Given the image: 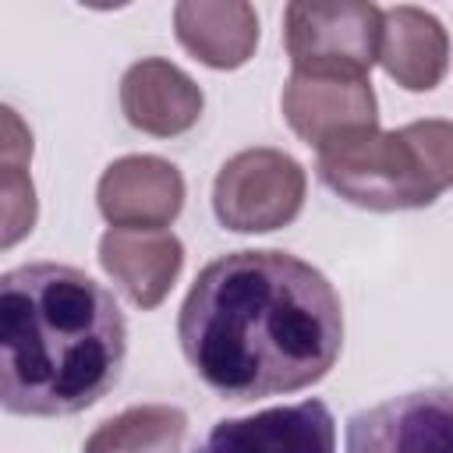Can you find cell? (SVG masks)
<instances>
[{"mask_svg": "<svg viewBox=\"0 0 453 453\" xmlns=\"http://www.w3.org/2000/svg\"><path fill=\"white\" fill-rule=\"evenodd\" d=\"M177 340L195 375L223 400L297 393L329 375L343 347V304L311 262L244 248L212 258L191 283Z\"/></svg>", "mask_w": 453, "mask_h": 453, "instance_id": "cell-1", "label": "cell"}, {"mask_svg": "<svg viewBox=\"0 0 453 453\" xmlns=\"http://www.w3.org/2000/svg\"><path fill=\"white\" fill-rule=\"evenodd\" d=\"M127 322L113 294L60 262L0 273V411L67 418L120 379Z\"/></svg>", "mask_w": 453, "mask_h": 453, "instance_id": "cell-2", "label": "cell"}, {"mask_svg": "<svg viewBox=\"0 0 453 453\" xmlns=\"http://www.w3.org/2000/svg\"><path fill=\"white\" fill-rule=\"evenodd\" d=\"M319 180L368 212L425 209L453 184V124L442 117L393 131H357L315 159Z\"/></svg>", "mask_w": 453, "mask_h": 453, "instance_id": "cell-3", "label": "cell"}, {"mask_svg": "<svg viewBox=\"0 0 453 453\" xmlns=\"http://www.w3.org/2000/svg\"><path fill=\"white\" fill-rule=\"evenodd\" d=\"M382 7L368 0H294L283 7V50L294 71L361 74L379 60Z\"/></svg>", "mask_w": 453, "mask_h": 453, "instance_id": "cell-4", "label": "cell"}, {"mask_svg": "<svg viewBox=\"0 0 453 453\" xmlns=\"http://www.w3.org/2000/svg\"><path fill=\"white\" fill-rule=\"evenodd\" d=\"M308 191L304 166L283 149H244L212 180V212L234 234H269L297 219Z\"/></svg>", "mask_w": 453, "mask_h": 453, "instance_id": "cell-5", "label": "cell"}, {"mask_svg": "<svg viewBox=\"0 0 453 453\" xmlns=\"http://www.w3.org/2000/svg\"><path fill=\"white\" fill-rule=\"evenodd\" d=\"M280 110L297 138H304L315 152L379 127V99L368 78L361 74H333V71H290Z\"/></svg>", "mask_w": 453, "mask_h": 453, "instance_id": "cell-6", "label": "cell"}, {"mask_svg": "<svg viewBox=\"0 0 453 453\" xmlns=\"http://www.w3.org/2000/svg\"><path fill=\"white\" fill-rule=\"evenodd\" d=\"M347 453H453L449 389H418L357 411L347 421Z\"/></svg>", "mask_w": 453, "mask_h": 453, "instance_id": "cell-7", "label": "cell"}, {"mask_svg": "<svg viewBox=\"0 0 453 453\" xmlns=\"http://www.w3.org/2000/svg\"><path fill=\"white\" fill-rule=\"evenodd\" d=\"M96 202L110 226L166 230L184 209V177L163 156H120L103 170Z\"/></svg>", "mask_w": 453, "mask_h": 453, "instance_id": "cell-8", "label": "cell"}, {"mask_svg": "<svg viewBox=\"0 0 453 453\" xmlns=\"http://www.w3.org/2000/svg\"><path fill=\"white\" fill-rule=\"evenodd\" d=\"M195 453H336V421L322 400L223 418Z\"/></svg>", "mask_w": 453, "mask_h": 453, "instance_id": "cell-9", "label": "cell"}, {"mask_svg": "<svg viewBox=\"0 0 453 453\" xmlns=\"http://www.w3.org/2000/svg\"><path fill=\"white\" fill-rule=\"evenodd\" d=\"M99 265L131 304L152 311L166 301L184 269V244L173 230L110 226L99 237Z\"/></svg>", "mask_w": 453, "mask_h": 453, "instance_id": "cell-10", "label": "cell"}, {"mask_svg": "<svg viewBox=\"0 0 453 453\" xmlns=\"http://www.w3.org/2000/svg\"><path fill=\"white\" fill-rule=\"evenodd\" d=\"M124 120L152 138H177L191 131L205 110L198 81L163 57H145L131 64L120 78Z\"/></svg>", "mask_w": 453, "mask_h": 453, "instance_id": "cell-11", "label": "cell"}, {"mask_svg": "<svg viewBox=\"0 0 453 453\" xmlns=\"http://www.w3.org/2000/svg\"><path fill=\"white\" fill-rule=\"evenodd\" d=\"M379 64L407 92H432L446 78L449 35L435 14L414 4H396L382 11Z\"/></svg>", "mask_w": 453, "mask_h": 453, "instance_id": "cell-12", "label": "cell"}, {"mask_svg": "<svg viewBox=\"0 0 453 453\" xmlns=\"http://www.w3.org/2000/svg\"><path fill=\"white\" fill-rule=\"evenodd\" d=\"M177 42L212 71H237L255 57L258 14L244 0H180L173 7Z\"/></svg>", "mask_w": 453, "mask_h": 453, "instance_id": "cell-13", "label": "cell"}, {"mask_svg": "<svg viewBox=\"0 0 453 453\" xmlns=\"http://www.w3.org/2000/svg\"><path fill=\"white\" fill-rule=\"evenodd\" d=\"M188 414L173 403H138L106 418L81 453H180Z\"/></svg>", "mask_w": 453, "mask_h": 453, "instance_id": "cell-14", "label": "cell"}, {"mask_svg": "<svg viewBox=\"0 0 453 453\" xmlns=\"http://www.w3.org/2000/svg\"><path fill=\"white\" fill-rule=\"evenodd\" d=\"M35 219H39V198H35L32 173L21 166H4L0 170V251L25 241Z\"/></svg>", "mask_w": 453, "mask_h": 453, "instance_id": "cell-15", "label": "cell"}, {"mask_svg": "<svg viewBox=\"0 0 453 453\" xmlns=\"http://www.w3.org/2000/svg\"><path fill=\"white\" fill-rule=\"evenodd\" d=\"M32 152H35L32 127L25 124V117H21L14 106L0 103V170H4V166H21V170H28Z\"/></svg>", "mask_w": 453, "mask_h": 453, "instance_id": "cell-16", "label": "cell"}]
</instances>
